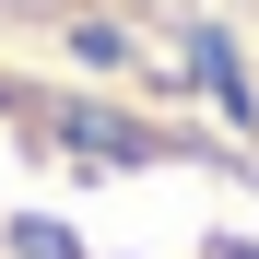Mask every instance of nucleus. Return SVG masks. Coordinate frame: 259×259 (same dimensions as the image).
Wrapping results in <instances>:
<instances>
[{
    "label": "nucleus",
    "instance_id": "1",
    "mask_svg": "<svg viewBox=\"0 0 259 259\" xmlns=\"http://www.w3.org/2000/svg\"><path fill=\"white\" fill-rule=\"evenodd\" d=\"M130 0H0V48H24V35H71V24H106Z\"/></svg>",
    "mask_w": 259,
    "mask_h": 259
},
{
    "label": "nucleus",
    "instance_id": "2",
    "mask_svg": "<svg viewBox=\"0 0 259 259\" xmlns=\"http://www.w3.org/2000/svg\"><path fill=\"white\" fill-rule=\"evenodd\" d=\"M236 24H247V35H259V0H236Z\"/></svg>",
    "mask_w": 259,
    "mask_h": 259
}]
</instances>
